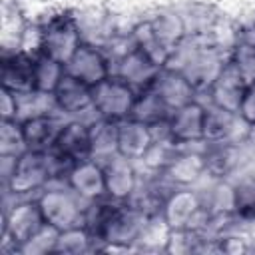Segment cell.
Listing matches in <instances>:
<instances>
[{"instance_id":"6da1fadb","label":"cell","mask_w":255,"mask_h":255,"mask_svg":"<svg viewBox=\"0 0 255 255\" xmlns=\"http://www.w3.org/2000/svg\"><path fill=\"white\" fill-rule=\"evenodd\" d=\"M68 169L70 163L60 159L52 151L26 149L16 159L14 173L4 189L12 197H32V193L38 195L46 185H50L56 179H62L64 183Z\"/></svg>"},{"instance_id":"7a4b0ae2","label":"cell","mask_w":255,"mask_h":255,"mask_svg":"<svg viewBox=\"0 0 255 255\" xmlns=\"http://www.w3.org/2000/svg\"><path fill=\"white\" fill-rule=\"evenodd\" d=\"M46 227L36 197H18L2 213V251L20 253V247Z\"/></svg>"},{"instance_id":"3957f363","label":"cell","mask_w":255,"mask_h":255,"mask_svg":"<svg viewBox=\"0 0 255 255\" xmlns=\"http://www.w3.org/2000/svg\"><path fill=\"white\" fill-rule=\"evenodd\" d=\"M46 225L56 231L74 227L82 223L86 201H82L66 183L62 185H46L38 195H34Z\"/></svg>"},{"instance_id":"277c9868","label":"cell","mask_w":255,"mask_h":255,"mask_svg":"<svg viewBox=\"0 0 255 255\" xmlns=\"http://www.w3.org/2000/svg\"><path fill=\"white\" fill-rule=\"evenodd\" d=\"M42 26V54L58 60L60 64H68V60L76 54V50L84 44L82 28L76 16L70 12H58L48 16Z\"/></svg>"},{"instance_id":"5b68a950","label":"cell","mask_w":255,"mask_h":255,"mask_svg":"<svg viewBox=\"0 0 255 255\" xmlns=\"http://www.w3.org/2000/svg\"><path fill=\"white\" fill-rule=\"evenodd\" d=\"M135 98L137 90L120 76L112 74L94 86V112L96 116L108 118L112 122H124L131 116Z\"/></svg>"},{"instance_id":"8992f818","label":"cell","mask_w":255,"mask_h":255,"mask_svg":"<svg viewBox=\"0 0 255 255\" xmlns=\"http://www.w3.org/2000/svg\"><path fill=\"white\" fill-rule=\"evenodd\" d=\"M149 215H145L139 207H135L129 201H118L114 213L110 215L102 235L100 243H114V245H124L135 251V243L147 223ZM96 245V247H98Z\"/></svg>"},{"instance_id":"52a82bcc","label":"cell","mask_w":255,"mask_h":255,"mask_svg":"<svg viewBox=\"0 0 255 255\" xmlns=\"http://www.w3.org/2000/svg\"><path fill=\"white\" fill-rule=\"evenodd\" d=\"M2 88L20 98L36 96V56L22 50L2 54Z\"/></svg>"},{"instance_id":"ba28073f","label":"cell","mask_w":255,"mask_h":255,"mask_svg":"<svg viewBox=\"0 0 255 255\" xmlns=\"http://www.w3.org/2000/svg\"><path fill=\"white\" fill-rule=\"evenodd\" d=\"M203 116L205 104L199 98L173 110L167 118L169 139L177 147H191L195 143H203Z\"/></svg>"},{"instance_id":"9c48e42d","label":"cell","mask_w":255,"mask_h":255,"mask_svg":"<svg viewBox=\"0 0 255 255\" xmlns=\"http://www.w3.org/2000/svg\"><path fill=\"white\" fill-rule=\"evenodd\" d=\"M66 72L94 88L102 80H106L108 76L114 74V64H112L110 56L100 46H96L92 42H84L76 50V54L68 60Z\"/></svg>"},{"instance_id":"30bf717a","label":"cell","mask_w":255,"mask_h":255,"mask_svg":"<svg viewBox=\"0 0 255 255\" xmlns=\"http://www.w3.org/2000/svg\"><path fill=\"white\" fill-rule=\"evenodd\" d=\"M104 169V181H106V195L116 201H128L137 185H139V171L135 167V161L114 153L112 157L100 161Z\"/></svg>"},{"instance_id":"8fae6325","label":"cell","mask_w":255,"mask_h":255,"mask_svg":"<svg viewBox=\"0 0 255 255\" xmlns=\"http://www.w3.org/2000/svg\"><path fill=\"white\" fill-rule=\"evenodd\" d=\"M159 70L161 66H157L147 54H143L131 42H129V48H126L114 60V74L120 76L129 86H133L137 92L143 88H149Z\"/></svg>"},{"instance_id":"7c38bea8","label":"cell","mask_w":255,"mask_h":255,"mask_svg":"<svg viewBox=\"0 0 255 255\" xmlns=\"http://www.w3.org/2000/svg\"><path fill=\"white\" fill-rule=\"evenodd\" d=\"M245 90H247V82L243 80V76L237 72V68L227 58L223 68L219 70V74L215 76V80L211 82V86L205 92L207 104L237 114Z\"/></svg>"},{"instance_id":"4fadbf2b","label":"cell","mask_w":255,"mask_h":255,"mask_svg":"<svg viewBox=\"0 0 255 255\" xmlns=\"http://www.w3.org/2000/svg\"><path fill=\"white\" fill-rule=\"evenodd\" d=\"M50 100L54 108L68 118H80L86 112H94V88L68 72L60 80Z\"/></svg>"},{"instance_id":"5bb4252c","label":"cell","mask_w":255,"mask_h":255,"mask_svg":"<svg viewBox=\"0 0 255 255\" xmlns=\"http://www.w3.org/2000/svg\"><path fill=\"white\" fill-rule=\"evenodd\" d=\"M203 207V195L193 187H175L161 205V219L169 229H187Z\"/></svg>"},{"instance_id":"9a60e30c","label":"cell","mask_w":255,"mask_h":255,"mask_svg":"<svg viewBox=\"0 0 255 255\" xmlns=\"http://www.w3.org/2000/svg\"><path fill=\"white\" fill-rule=\"evenodd\" d=\"M64 183L86 203L106 195V181H104L102 163L98 159H92V157L72 163L70 169L66 171Z\"/></svg>"},{"instance_id":"2e32d148","label":"cell","mask_w":255,"mask_h":255,"mask_svg":"<svg viewBox=\"0 0 255 255\" xmlns=\"http://www.w3.org/2000/svg\"><path fill=\"white\" fill-rule=\"evenodd\" d=\"M203 161L205 177L211 181H227L233 175L243 159V141H219L203 143Z\"/></svg>"},{"instance_id":"e0dca14e","label":"cell","mask_w":255,"mask_h":255,"mask_svg":"<svg viewBox=\"0 0 255 255\" xmlns=\"http://www.w3.org/2000/svg\"><path fill=\"white\" fill-rule=\"evenodd\" d=\"M151 88L157 92V96L163 100V104L173 112L193 100L199 98V92L195 90V86L191 84V80L177 68H169V66H163Z\"/></svg>"},{"instance_id":"ac0fdd59","label":"cell","mask_w":255,"mask_h":255,"mask_svg":"<svg viewBox=\"0 0 255 255\" xmlns=\"http://www.w3.org/2000/svg\"><path fill=\"white\" fill-rule=\"evenodd\" d=\"M60 116L52 114L48 110H40V112L20 118V126H22V133H24L28 149H36V151L52 149V145L64 126V120Z\"/></svg>"},{"instance_id":"d6986e66","label":"cell","mask_w":255,"mask_h":255,"mask_svg":"<svg viewBox=\"0 0 255 255\" xmlns=\"http://www.w3.org/2000/svg\"><path fill=\"white\" fill-rule=\"evenodd\" d=\"M54 155L64 159L66 163H76L90 157V141H88V122L78 118H70L64 122L52 149Z\"/></svg>"},{"instance_id":"ffe728a7","label":"cell","mask_w":255,"mask_h":255,"mask_svg":"<svg viewBox=\"0 0 255 255\" xmlns=\"http://www.w3.org/2000/svg\"><path fill=\"white\" fill-rule=\"evenodd\" d=\"M163 175L173 187H191L201 177H205V161L203 149H187L179 147L169 165L159 173Z\"/></svg>"},{"instance_id":"44dd1931","label":"cell","mask_w":255,"mask_h":255,"mask_svg":"<svg viewBox=\"0 0 255 255\" xmlns=\"http://www.w3.org/2000/svg\"><path fill=\"white\" fill-rule=\"evenodd\" d=\"M155 137L147 124H141L133 118L118 122V153L120 155L137 163L145 157Z\"/></svg>"},{"instance_id":"7402d4cb","label":"cell","mask_w":255,"mask_h":255,"mask_svg":"<svg viewBox=\"0 0 255 255\" xmlns=\"http://www.w3.org/2000/svg\"><path fill=\"white\" fill-rule=\"evenodd\" d=\"M245 124L237 114L207 104L203 116V143L243 141L237 135V126Z\"/></svg>"},{"instance_id":"603a6c76","label":"cell","mask_w":255,"mask_h":255,"mask_svg":"<svg viewBox=\"0 0 255 255\" xmlns=\"http://www.w3.org/2000/svg\"><path fill=\"white\" fill-rule=\"evenodd\" d=\"M151 28H153V34L155 38L163 44V48H167L171 54L185 42V38L189 36L187 32V24H185V18L175 12V10H169V8H163L159 12H155L151 18H147Z\"/></svg>"},{"instance_id":"cb8c5ba5","label":"cell","mask_w":255,"mask_h":255,"mask_svg":"<svg viewBox=\"0 0 255 255\" xmlns=\"http://www.w3.org/2000/svg\"><path fill=\"white\" fill-rule=\"evenodd\" d=\"M88 141H90V157L104 161L118 153V122L96 116L88 122Z\"/></svg>"},{"instance_id":"d4e9b609","label":"cell","mask_w":255,"mask_h":255,"mask_svg":"<svg viewBox=\"0 0 255 255\" xmlns=\"http://www.w3.org/2000/svg\"><path fill=\"white\" fill-rule=\"evenodd\" d=\"M169 114H171V110L163 104V100L157 96V92L149 86V88H143L137 92V98H135L129 118H133L141 124H147L151 128V126H159V124L167 122Z\"/></svg>"},{"instance_id":"484cf974","label":"cell","mask_w":255,"mask_h":255,"mask_svg":"<svg viewBox=\"0 0 255 255\" xmlns=\"http://www.w3.org/2000/svg\"><path fill=\"white\" fill-rule=\"evenodd\" d=\"M86 251H96V239L92 237V233L88 231L84 223L58 231L52 253L76 255V253H86Z\"/></svg>"},{"instance_id":"4316f807","label":"cell","mask_w":255,"mask_h":255,"mask_svg":"<svg viewBox=\"0 0 255 255\" xmlns=\"http://www.w3.org/2000/svg\"><path fill=\"white\" fill-rule=\"evenodd\" d=\"M64 74H66L64 64H60L58 60L46 54H38L36 56V94L44 98H52Z\"/></svg>"},{"instance_id":"83f0119b","label":"cell","mask_w":255,"mask_h":255,"mask_svg":"<svg viewBox=\"0 0 255 255\" xmlns=\"http://www.w3.org/2000/svg\"><path fill=\"white\" fill-rule=\"evenodd\" d=\"M231 191H233V213L239 219V223L255 221V175H247L231 183Z\"/></svg>"},{"instance_id":"f1b7e54d","label":"cell","mask_w":255,"mask_h":255,"mask_svg":"<svg viewBox=\"0 0 255 255\" xmlns=\"http://www.w3.org/2000/svg\"><path fill=\"white\" fill-rule=\"evenodd\" d=\"M229 62L237 68L247 84L255 82V38L237 36L229 50Z\"/></svg>"},{"instance_id":"f546056e","label":"cell","mask_w":255,"mask_h":255,"mask_svg":"<svg viewBox=\"0 0 255 255\" xmlns=\"http://www.w3.org/2000/svg\"><path fill=\"white\" fill-rule=\"evenodd\" d=\"M26 149L20 120H0V155L20 157Z\"/></svg>"},{"instance_id":"4dcf8cb0","label":"cell","mask_w":255,"mask_h":255,"mask_svg":"<svg viewBox=\"0 0 255 255\" xmlns=\"http://www.w3.org/2000/svg\"><path fill=\"white\" fill-rule=\"evenodd\" d=\"M215 247H217V253H227V255H239V253L251 251L249 239L245 235H241L235 227L219 233L215 237Z\"/></svg>"},{"instance_id":"1f68e13d","label":"cell","mask_w":255,"mask_h":255,"mask_svg":"<svg viewBox=\"0 0 255 255\" xmlns=\"http://www.w3.org/2000/svg\"><path fill=\"white\" fill-rule=\"evenodd\" d=\"M22 98L6 88H0V120H20Z\"/></svg>"},{"instance_id":"d6a6232c","label":"cell","mask_w":255,"mask_h":255,"mask_svg":"<svg viewBox=\"0 0 255 255\" xmlns=\"http://www.w3.org/2000/svg\"><path fill=\"white\" fill-rule=\"evenodd\" d=\"M237 116L247 124H255V82L247 84V90L243 94V100H241V106H239V112Z\"/></svg>"},{"instance_id":"836d02e7","label":"cell","mask_w":255,"mask_h":255,"mask_svg":"<svg viewBox=\"0 0 255 255\" xmlns=\"http://www.w3.org/2000/svg\"><path fill=\"white\" fill-rule=\"evenodd\" d=\"M245 143L251 145L255 149V124L247 126V133H245Z\"/></svg>"}]
</instances>
